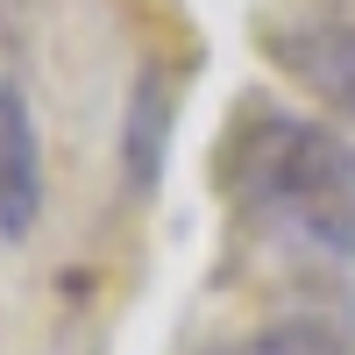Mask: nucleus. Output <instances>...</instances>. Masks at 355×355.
Instances as JSON below:
<instances>
[{
    "label": "nucleus",
    "mask_w": 355,
    "mask_h": 355,
    "mask_svg": "<svg viewBox=\"0 0 355 355\" xmlns=\"http://www.w3.org/2000/svg\"><path fill=\"white\" fill-rule=\"evenodd\" d=\"M220 185L270 242L320 263H355V142L341 128L256 93L227 114Z\"/></svg>",
    "instance_id": "obj_1"
},
{
    "label": "nucleus",
    "mask_w": 355,
    "mask_h": 355,
    "mask_svg": "<svg viewBox=\"0 0 355 355\" xmlns=\"http://www.w3.org/2000/svg\"><path fill=\"white\" fill-rule=\"evenodd\" d=\"M256 50L320 107L355 121V0H270L256 15Z\"/></svg>",
    "instance_id": "obj_2"
},
{
    "label": "nucleus",
    "mask_w": 355,
    "mask_h": 355,
    "mask_svg": "<svg viewBox=\"0 0 355 355\" xmlns=\"http://www.w3.org/2000/svg\"><path fill=\"white\" fill-rule=\"evenodd\" d=\"M43 220V142L21 85H0V242H28Z\"/></svg>",
    "instance_id": "obj_3"
},
{
    "label": "nucleus",
    "mask_w": 355,
    "mask_h": 355,
    "mask_svg": "<svg viewBox=\"0 0 355 355\" xmlns=\"http://www.w3.org/2000/svg\"><path fill=\"white\" fill-rule=\"evenodd\" d=\"M171 128H178V71L171 64H142L135 85H128V107H121V171H128L135 192H150L164 178Z\"/></svg>",
    "instance_id": "obj_4"
},
{
    "label": "nucleus",
    "mask_w": 355,
    "mask_h": 355,
    "mask_svg": "<svg viewBox=\"0 0 355 355\" xmlns=\"http://www.w3.org/2000/svg\"><path fill=\"white\" fill-rule=\"evenodd\" d=\"M220 355H355V341L334 320H277V327H256L242 341H227Z\"/></svg>",
    "instance_id": "obj_5"
}]
</instances>
